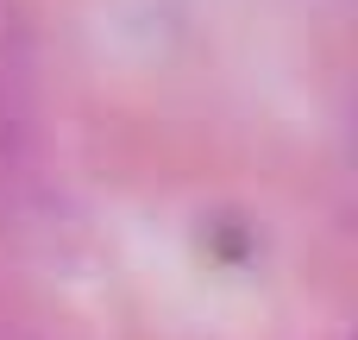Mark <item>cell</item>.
I'll return each instance as SVG.
<instances>
[]
</instances>
